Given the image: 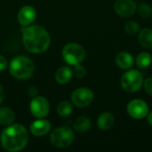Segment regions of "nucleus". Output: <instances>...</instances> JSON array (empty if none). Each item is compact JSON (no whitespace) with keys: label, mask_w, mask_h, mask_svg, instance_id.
<instances>
[{"label":"nucleus","mask_w":152,"mask_h":152,"mask_svg":"<svg viewBox=\"0 0 152 152\" xmlns=\"http://www.w3.org/2000/svg\"><path fill=\"white\" fill-rule=\"evenodd\" d=\"M0 141L5 151H20L26 147L28 142V134L23 126L16 124L8 126L2 132Z\"/></svg>","instance_id":"f03ea898"},{"label":"nucleus","mask_w":152,"mask_h":152,"mask_svg":"<svg viewBox=\"0 0 152 152\" xmlns=\"http://www.w3.org/2000/svg\"><path fill=\"white\" fill-rule=\"evenodd\" d=\"M127 113L133 118L142 119L149 114V106L144 101L135 99L128 103Z\"/></svg>","instance_id":"6e6552de"},{"label":"nucleus","mask_w":152,"mask_h":152,"mask_svg":"<svg viewBox=\"0 0 152 152\" xmlns=\"http://www.w3.org/2000/svg\"><path fill=\"white\" fill-rule=\"evenodd\" d=\"M37 12L36 10L29 5H26L22 7L18 14V20L20 25L22 26H28L30 25L36 19Z\"/></svg>","instance_id":"9b49d317"},{"label":"nucleus","mask_w":152,"mask_h":152,"mask_svg":"<svg viewBox=\"0 0 152 152\" xmlns=\"http://www.w3.org/2000/svg\"><path fill=\"white\" fill-rule=\"evenodd\" d=\"M75 139L73 131L67 126H61L54 129L51 135L50 141L52 144L57 148H67L72 144Z\"/></svg>","instance_id":"20e7f679"},{"label":"nucleus","mask_w":152,"mask_h":152,"mask_svg":"<svg viewBox=\"0 0 152 152\" xmlns=\"http://www.w3.org/2000/svg\"><path fill=\"white\" fill-rule=\"evenodd\" d=\"M51 124L48 120L38 119L34 121L30 126V132L35 136H43L49 133Z\"/></svg>","instance_id":"f8f14e48"},{"label":"nucleus","mask_w":152,"mask_h":152,"mask_svg":"<svg viewBox=\"0 0 152 152\" xmlns=\"http://www.w3.org/2000/svg\"><path fill=\"white\" fill-rule=\"evenodd\" d=\"M22 42L25 48L32 53H42L50 45V36L41 26H26L21 29Z\"/></svg>","instance_id":"f257e3e1"},{"label":"nucleus","mask_w":152,"mask_h":152,"mask_svg":"<svg viewBox=\"0 0 152 152\" xmlns=\"http://www.w3.org/2000/svg\"><path fill=\"white\" fill-rule=\"evenodd\" d=\"M86 70L85 69L84 66L80 65V64H77L75 65V69H74V74L77 78H82L86 76Z\"/></svg>","instance_id":"5701e85b"},{"label":"nucleus","mask_w":152,"mask_h":152,"mask_svg":"<svg viewBox=\"0 0 152 152\" xmlns=\"http://www.w3.org/2000/svg\"><path fill=\"white\" fill-rule=\"evenodd\" d=\"M94 93L86 87H80L75 90L71 94V101L73 104L78 108H85L89 106L94 101Z\"/></svg>","instance_id":"0eeeda50"},{"label":"nucleus","mask_w":152,"mask_h":152,"mask_svg":"<svg viewBox=\"0 0 152 152\" xmlns=\"http://www.w3.org/2000/svg\"><path fill=\"white\" fill-rule=\"evenodd\" d=\"M140 29V26L135 21H129L125 25V30L129 35H134L136 34Z\"/></svg>","instance_id":"4be33fe9"},{"label":"nucleus","mask_w":152,"mask_h":152,"mask_svg":"<svg viewBox=\"0 0 152 152\" xmlns=\"http://www.w3.org/2000/svg\"><path fill=\"white\" fill-rule=\"evenodd\" d=\"M86 57L85 49L78 44L70 43L64 46L62 50V58L69 65L80 64Z\"/></svg>","instance_id":"423d86ee"},{"label":"nucleus","mask_w":152,"mask_h":152,"mask_svg":"<svg viewBox=\"0 0 152 152\" xmlns=\"http://www.w3.org/2000/svg\"><path fill=\"white\" fill-rule=\"evenodd\" d=\"M29 109L34 117L42 118L49 113L50 105L46 98L42 96H36L31 101Z\"/></svg>","instance_id":"1a4fd4ad"},{"label":"nucleus","mask_w":152,"mask_h":152,"mask_svg":"<svg viewBox=\"0 0 152 152\" xmlns=\"http://www.w3.org/2000/svg\"><path fill=\"white\" fill-rule=\"evenodd\" d=\"M15 119L14 112L6 107H0V125L10 126Z\"/></svg>","instance_id":"dca6fc26"},{"label":"nucleus","mask_w":152,"mask_h":152,"mask_svg":"<svg viewBox=\"0 0 152 152\" xmlns=\"http://www.w3.org/2000/svg\"><path fill=\"white\" fill-rule=\"evenodd\" d=\"M138 41L140 45L145 48H152V29L144 28L140 31L138 36Z\"/></svg>","instance_id":"f3484780"},{"label":"nucleus","mask_w":152,"mask_h":152,"mask_svg":"<svg viewBox=\"0 0 152 152\" xmlns=\"http://www.w3.org/2000/svg\"><path fill=\"white\" fill-rule=\"evenodd\" d=\"M116 63L122 69H129L134 65V57L126 52H121L116 56Z\"/></svg>","instance_id":"ddd939ff"},{"label":"nucleus","mask_w":152,"mask_h":152,"mask_svg":"<svg viewBox=\"0 0 152 152\" xmlns=\"http://www.w3.org/2000/svg\"><path fill=\"white\" fill-rule=\"evenodd\" d=\"M34 72L33 61L26 56H17L11 61L10 73L18 79H27Z\"/></svg>","instance_id":"7ed1b4c3"},{"label":"nucleus","mask_w":152,"mask_h":152,"mask_svg":"<svg viewBox=\"0 0 152 152\" xmlns=\"http://www.w3.org/2000/svg\"><path fill=\"white\" fill-rule=\"evenodd\" d=\"M147 118H148V122H149V124L152 126V112H151L150 114H148L147 115Z\"/></svg>","instance_id":"cd10ccee"},{"label":"nucleus","mask_w":152,"mask_h":152,"mask_svg":"<svg viewBox=\"0 0 152 152\" xmlns=\"http://www.w3.org/2000/svg\"><path fill=\"white\" fill-rule=\"evenodd\" d=\"M136 65L139 69L148 68L152 62V56L149 53L142 52L136 57Z\"/></svg>","instance_id":"6ab92c4d"},{"label":"nucleus","mask_w":152,"mask_h":152,"mask_svg":"<svg viewBox=\"0 0 152 152\" xmlns=\"http://www.w3.org/2000/svg\"><path fill=\"white\" fill-rule=\"evenodd\" d=\"M114 122H115L114 116L110 112H104L99 116L97 120V126L100 130L107 131L113 126Z\"/></svg>","instance_id":"4468645a"},{"label":"nucleus","mask_w":152,"mask_h":152,"mask_svg":"<svg viewBox=\"0 0 152 152\" xmlns=\"http://www.w3.org/2000/svg\"><path fill=\"white\" fill-rule=\"evenodd\" d=\"M57 112L62 118L69 116L72 112V106L70 102L68 101L61 102L57 106Z\"/></svg>","instance_id":"aec40b11"},{"label":"nucleus","mask_w":152,"mask_h":152,"mask_svg":"<svg viewBox=\"0 0 152 152\" xmlns=\"http://www.w3.org/2000/svg\"><path fill=\"white\" fill-rule=\"evenodd\" d=\"M143 85V76L136 69L126 71L121 77V86L128 93H134L140 90Z\"/></svg>","instance_id":"39448f33"},{"label":"nucleus","mask_w":152,"mask_h":152,"mask_svg":"<svg viewBox=\"0 0 152 152\" xmlns=\"http://www.w3.org/2000/svg\"><path fill=\"white\" fill-rule=\"evenodd\" d=\"M91 127V121L86 117H79L74 123V129L78 133H86Z\"/></svg>","instance_id":"a211bd4d"},{"label":"nucleus","mask_w":152,"mask_h":152,"mask_svg":"<svg viewBox=\"0 0 152 152\" xmlns=\"http://www.w3.org/2000/svg\"><path fill=\"white\" fill-rule=\"evenodd\" d=\"M138 12L139 14L143 17V18H149L151 17L152 14V8L151 7V5H149L146 3H142L139 4L138 7Z\"/></svg>","instance_id":"412c9836"},{"label":"nucleus","mask_w":152,"mask_h":152,"mask_svg":"<svg viewBox=\"0 0 152 152\" xmlns=\"http://www.w3.org/2000/svg\"><path fill=\"white\" fill-rule=\"evenodd\" d=\"M114 8L115 12L119 16L129 17L135 12L137 4L134 0H117Z\"/></svg>","instance_id":"9d476101"},{"label":"nucleus","mask_w":152,"mask_h":152,"mask_svg":"<svg viewBox=\"0 0 152 152\" xmlns=\"http://www.w3.org/2000/svg\"><path fill=\"white\" fill-rule=\"evenodd\" d=\"M4 91L2 88V86H0V104L2 103V102L4 101Z\"/></svg>","instance_id":"a878e982"},{"label":"nucleus","mask_w":152,"mask_h":152,"mask_svg":"<svg viewBox=\"0 0 152 152\" xmlns=\"http://www.w3.org/2000/svg\"><path fill=\"white\" fill-rule=\"evenodd\" d=\"M143 86H144V89L145 91L152 96V77H148L144 83H143Z\"/></svg>","instance_id":"b1692460"},{"label":"nucleus","mask_w":152,"mask_h":152,"mask_svg":"<svg viewBox=\"0 0 152 152\" xmlns=\"http://www.w3.org/2000/svg\"><path fill=\"white\" fill-rule=\"evenodd\" d=\"M6 68H7V61L4 56L0 55V71L4 70Z\"/></svg>","instance_id":"393cba45"},{"label":"nucleus","mask_w":152,"mask_h":152,"mask_svg":"<svg viewBox=\"0 0 152 152\" xmlns=\"http://www.w3.org/2000/svg\"><path fill=\"white\" fill-rule=\"evenodd\" d=\"M73 76V71L69 67H61L55 73V80L61 85L67 84L70 81Z\"/></svg>","instance_id":"2eb2a0df"},{"label":"nucleus","mask_w":152,"mask_h":152,"mask_svg":"<svg viewBox=\"0 0 152 152\" xmlns=\"http://www.w3.org/2000/svg\"><path fill=\"white\" fill-rule=\"evenodd\" d=\"M28 94L31 95V96H35L37 94V89L35 87H30L28 88Z\"/></svg>","instance_id":"bb28decb"}]
</instances>
